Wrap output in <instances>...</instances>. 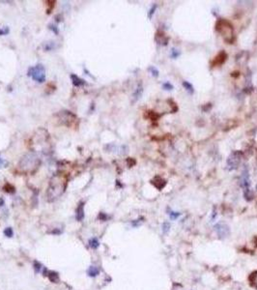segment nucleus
<instances>
[{
    "mask_svg": "<svg viewBox=\"0 0 257 290\" xmlns=\"http://www.w3.org/2000/svg\"><path fill=\"white\" fill-rule=\"evenodd\" d=\"M68 186V176L63 173H56L49 181L46 190V199L48 202L57 200L65 193Z\"/></svg>",
    "mask_w": 257,
    "mask_h": 290,
    "instance_id": "nucleus-1",
    "label": "nucleus"
},
{
    "mask_svg": "<svg viewBox=\"0 0 257 290\" xmlns=\"http://www.w3.org/2000/svg\"><path fill=\"white\" fill-rule=\"evenodd\" d=\"M41 164V159L35 152H28L19 162V169L24 173H34Z\"/></svg>",
    "mask_w": 257,
    "mask_h": 290,
    "instance_id": "nucleus-2",
    "label": "nucleus"
},
{
    "mask_svg": "<svg viewBox=\"0 0 257 290\" xmlns=\"http://www.w3.org/2000/svg\"><path fill=\"white\" fill-rule=\"evenodd\" d=\"M55 116L57 117V120H58L59 124L62 126L67 127V128L76 127L77 120H79L76 114H74L72 111H69V110L59 111Z\"/></svg>",
    "mask_w": 257,
    "mask_h": 290,
    "instance_id": "nucleus-3",
    "label": "nucleus"
},
{
    "mask_svg": "<svg viewBox=\"0 0 257 290\" xmlns=\"http://www.w3.org/2000/svg\"><path fill=\"white\" fill-rule=\"evenodd\" d=\"M217 31L219 32L224 40L228 43H232L234 40V35H233V27L229 21L225 19H219L217 22Z\"/></svg>",
    "mask_w": 257,
    "mask_h": 290,
    "instance_id": "nucleus-4",
    "label": "nucleus"
},
{
    "mask_svg": "<svg viewBox=\"0 0 257 290\" xmlns=\"http://www.w3.org/2000/svg\"><path fill=\"white\" fill-rule=\"evenodd\" d=\"M27 76L31 77L34 81L39 83H44L46 81V69L42 64H37L35 66L29 67L27 71Z\"/></svg>",
    "mask_w": 257,
    "mask_h": 290,
    "instance_id": "nucleus-5",
    "label": "nucleus"
},
{
    "mask_svg": "<svg viewBox=\"0 0 257 290\" xmlns=\"http://www.w3.org/2000/svg\"><path fill=\"white\" fill-rule=\"evenodd\" d=\"M243 158V153L241 151H234L230 154V156L227 159V165L229 166L230 169H235L238 167V165L240 164L241 160Z\"/></svg>",
    "mask_w": 257,
    "mask_h": 290,
    "instance_id": "nucleus-6",
    "label": "nucleus"
},
{
    "mask_svg": "<svg viewBox=\"0 0 257 290\" xmlns=\"http://www.w3.org/2000/svg\"><path fill=\"white\" fill-rule=\"evenodd\" d=\"M215 230L217 232V236L219 238H226L227 236H229L230 234V229L228 227V225L219 222V224L215 225Z\"/></svg>",
    "mask_w": 257,
    "mask_h": 290,
    "instance_id": "nucleus-7",
    "label": "nucleus"
},
{
    "mask_svg": "<svg viewBox=\"0 0 257 290\" xmlns=\"http://www.w3.org/2000/svg\"><path fill=\"white\" fill-rule=\"evenodd\" d=\"M250 173H248V168L245 167L244 171L242 172V176H241V186H242L245 190H246V189H248V187H250Z\"/></svg>",
    "mask_w": 257,
    "mask_h": 290,
    "instance_id": "nucleus-8",
    "label": "nucleus"
},
{
    "mask_svg": "<svg viewBox=\"0 0 257 290\" xmlns=\"http://www.w3.org/2000/svg\"><path fill=\"white\" fill-rule=\"evenodd\" d=\"M43 274H44V276L48 277V279L51 281V283H58V281H59V276H58V274H57L56 272L48 271V269H46L45 267H44Z\"/></svg>",
    "mask_w": 257,
    "mask_h": 290,
    "instance_id": "nucleus-9",
    "label": "nucleus"
},
{
    "mask_svg": "<svg viewBox=\"0 0 257 290\" xmlns=\"http://www.w3.org/2000/svg\"><path fill=\"white\" fill-rule=\"evenodd\" d=\"M142 94H143V85H142V82H139L137 84V86L136 88V90L132 93V103H136L140 98H141Z\"/></svg>",
    "mask_w": 257,
    "mask_h": 290,
    "instance_id": "nucleus-10",
    "label": "nucleus"
},
{
    "mask_svg": "<svg viewBox=\"0 0 257 290\" xmlns=\"http://www.w3.org/2000/svg\"><path fill=\"white\" fill-rule=\"evenodd\" d=\"M70 77H71L72 83L74 87H82L87 84V82L85 81L84 79H80L79 76H76V75H74V74H72L71 76H70Z\"/></svg>",
    "mask_w": 257,
    "mask_h": 290,
    "instance_id": "nucleus-11",
    "label": "nucleus"
},
{
    "mask_svg": "<svg viewBox=\"0 0 257 290\" xmlns=\"http://www.w3.org/2000/svg\"><path fill=\"white\" fill-rule=\"evenodd\" d=\"M84 202L83 201H80L79 203V205L76 207V221L81 222L84 219Z\"/></svg>",
    "mask_w": 257,
    "mask_h": 290,
    "instance_id": "nucleus-12",
    "label": "nucleus"
},
{
    "mask_svg": "<svg viewBox=\"0 0 257 290\" xmlns=\"http://www.w3.org/2000/svg\"><path fill=\"white\" fill-rule=\"evenodd\" d=\"M226 59H227V54L225 53L224 51H220V52L217 55V57L215 58V60L213 61V65H215V66L221 65V64L224 63Z\"/></svg>",
    "mask_w": 257,
    "mask_h": 290,
    "instance_id": "nucleus-13",
    "label": "nucleus"
},
{
    "mask_svg": "<svg viewBox=\"0 0 257 290\" xmlns=\"http://www.w3.org/2000/svg\"><path fill=\"white\" fill-rule=\"evenodd\" d=\"M152 184L156 188L159 189V190H162V189L165 186L166 182H165V180H163L162 178H160V176H157V177L154 178V180H152Z\"/></svg>",
    "mask_w": 257,
    "mask_h": 290,
    "instance_id": "nucleus-14",
    "label": "nucleus"
},
{
    "mask_svg": "<svg viewBox=\"0 0 257 290\" xmlns=\"http://www.w3.org/2000/svg\"><path fill=\"white\" fill-rule=\"evenodd\" d=\"M87 274L89 277L95 278V277H97L99 274H100V270H99V268L96 267V266H90L89 269L87 270Z\"/></svg>",
    "mask_w": 257,
    "mask_h": 290,
    "instance_id": "nucleus-15",
    "label": "nucleus"
},
{
    "mask_svg": "<svg viewBox=\"0 0 257 290\" xmlns=\"http://www.w3.org/2000/svg\"><path fill=\"white\" fill-rule=\"evenodd\" d=\"M45 3L46 6V14L48 15L51 14V12H52L54 9V6H55L56 1H54V0H48V1H46Z\"/></svg>",
    "mask_w": 257,
    "mask_h": 290,
    "instance_id": "nucleus-16",
    "label": "nucleus"
},
{
    "mask_svg": "<svg viewBox=\"0 0 257 290\" xmlns=\"http://www.w3.org/2000/svg\"><path fill=\"white\" fill-rule=\"evenodd\" d=\"M3 190H4V191H6V193H14L15 191V188L12 185V184H10V183L7 182L4 185Z\"/></svg>",
    "mask_w": 257,
    "mask_h": 290,
    "instance_id": "nucleus-17",
    "label": "nucleus"
},
{
    "mask_svg": "<svg viewBox=\"0 0 257 290\" xmlns=\"http://www.w3.org/2000/svg\"><path fill=\"white\" fill-rule=\"evenodd\" d=\"M99 246H100V243H99V241L97 238H91V239L89 240V247L91 248H99Z\"/></svg>",
    "mask_w": 257,
    "mask_h": 290,
    "instance_id": "nucleus-18",
    "label": "nucleus"
},
{
    "mask_svg": "<svg viewBox=\"0 0 257 290\" xmlns=\"http://www.w3.org/2000/svg\"><path fill=\"white\" fill-rule=\"evenodd\" d=\"M183 86L187 90V91L189 92L191 94H193V93L194 92V88L193 86V84L189 83V81H183Z\"/></svg>",
    "mask_w": 257,
    "mask_h": 290,
    "instance_id": "nucleus-19",
    "label": "nucleus"
},
{
    "mask_svg": "<svg viewBox=\"0 0 257 290\" xmlns=\"http://www.w3.org/2000/svg\"><path fill=\"white\" fill-rule=\"evenodd\" d=\"M148 71L151 72L153 77H159V71H158V69L156 68V67H154V66H150L149 68H148Z\"/></svg>",
    "mask_w": 257,
    "mask_h": 290,
    "instance_id": "nucleus-20",
    "label": "nucleus"
},
{
    "mask_svg": "<svg viewBox=\"0 0 257 290\" xmlns=\"http://www.w3.org/2000/svg\"><path fill=\"white\" fill-rule=\"evenodd\" d=\"M170 230V224L168 222H164L162 224V232L164 234H167Z\"/></svg>",
    "mask_w": 257,
    "mask_h": 290,
    "instance_id": "nucleus-21",
    "label": "nucleus"
},
{
    "mask_svg": "<svg viewBox=\"0 0 257 290\" xmlns=\"http://www.w3.org/2000/svg\"><path fill=\"white\" fill-rule=\"evenodd\" d=\"M168 215H169L170 219L172 220V221H174V220H177L178 218L181 216V213H179V212H174V211H169Z\"/></svg>",
    "mask_w": 257,
    "mask_h": 290,
    "instance_id": "nucleus-22",
    "label": "nucleus"
},
{
    "mask_svg": "<svg viewBox=\"0 0 257 290\" xmlns=\"http://www.w3.org/2000/svg\"><path fill=\"white\" fill-rule=\"evenodd\" d=\"M34 269H35L36 273H41V272H43L44 267L41 265V263H39L38 261H35L34 262Z\"/></svg>",
    "mask_w": 257,
    "mask_h": 290,
    "instance_id": "nucleus-23",
    "label": "nucleus"
},
{
    "mask_svg": "<svg viewBox=\"0 0 257 290\" xmlns=\"http://www.w3.org/2000/svg\"><path fill=\"white\" fill-rule=\"evenodd\" d=\"M10 29L8 26H3V27H0V36H6L9 34Z\"/></svg>",
    "mask_w": 257,
    "mask_h": 290,
    "instance_id": "nucleus-24",
    "label": "nucleus"
},
{
    "mask_svg": "<svg viewBox=\"0 0 257 290\" xmlns=\"http://www.w3.org/2000/svg\"><path fill=\"white\" fill-rule=\"evenodd\" d=\"M4 234H5V236H7V237H9V238L13 237V235H14V232H13L12 227H7V228H5Z\"/></svg>",
    "mask_w": 257,
    "mask_h": 290,
    "instance_id": "nucleus-25",
    "label": "nucleus"
},
{
    "mask_svg": "<svg viewBox=\"0 0 257 290\" xmlns=\"http://www.w3.org/2000/svg\"><path fill=\"white\" fill-rule=\"evenodd\" d=\"M162 88L164 90H167V91H170V90H173V85L169 83V82H164L162 84Z\"/></svg>",
    "mask_w": 257,
    "mask_h": 290,
    "instance_id": "nucleus-26",
    "label": "nucleus"
},
{
    "mask_svg": "<svg viewBox=\"0 0 257 290\" xmlns=\"http://www.w3.org/2000/svg\"><path fill=\"white\" fill-rule=\"evenodd\" d=\"M53 48H54V43L50 42V43H46L45 44V50L48 51V50H53Z\"/></svg>",
    "mask_w": 257,
    "mask_h": 290,
    "instance_id": "nucleus-27",
    "label": "nucleus"
},
{
    "mask_svg": "<svg viewBox=\"0 0 257 290\" xmlns=\"http://www.w3.org/2000/svg\"><path fill=\"white\" fill-rule=\"evenodd\" d=\"M126 162H127V164H128L129 167H132V166H134V165L136 164V160H134L132 158H128Z\"/></svg>",
    "mask_w": 257,
    "mask_h": 290,
    "instance_id": "nucleus-28",
    "label": "nucleus"
},
{
    "mask_svg": "<svg viewBox=\"0 0 257 290\" xmlns=\"http://www.w3.org/2000/svg\"><path fill=\"white\" fill-rule=\"evenodd\" d=\"M179 55H180V51L173 48L172 51H171V56H172V58H177Z\"/></svg>",
    "mask_w": 257,
    "mask_h": 290,
    "instance_id": "nucleus-29",
    "label": "nucleus"
},
{
    "mask_svg": "<svg viewBox=\"0 0 257 290\" xmlns=\"http://www.w3.org/2000/svg\"><path fill=\"white\" fill-rule=\"evenodd\" d=\"M156 9H157V5H153L152 8H151V10H150V12H149V19H151V17H153V15L155 14V11H156Z\"/></svg>",
    "mask_w": 257,
    "mask_h": 290,
    "instance_id": "nucleus-30",
    "label": "nucleus"
},
{
    "mask_svg": "<svg viewBox=\"0 0 257 290\" xmlns=\"http://www.w3.org/2000/svg\"><path fill=\"white\" fill-rule=\"evenodd\" d=\"M140 220H141V219H139V220H134V221L132 222V226H134V227H137V226H139V225L141 224V222H142V221L140 222Z\"/></svg>",
    "mask_w": 257,
    "mask_h": 290,
    "instance_id": "nucleus-31",
    "label": "nucleus"
},
{
    "mask_svg": "<svg viewBox=\"0 0 257 290\" xmlns=\"http://www.w3.org/2000/svg\"><path fill=\"white\" fill-rule=\"evenodd\" d=\"M99 219L102 220V221H106V219H107V216H106L105 214H103V213H100V215H99Z\"/></svg>",
    "mask_w": 257,
    "mask_h": 290,
    "instance_id": "nucleus-32",
    "label": "nucleus"
},
{
    "mask_svg": "<svg viewBox=\"0 0 257 290\" xmlns=\"http://www.w3.org/2000/svg\"><path fill=\"white\" fill-rule=\"evenodd\" d=\"M49 29H51L52 31H54V33H55V34H58V29L56 28L55 25H49Z\"/></svg>",
    "mask_w": 257,
    "mask_h": 290,
    "instance_id": "nucleus-33",
    "label": "nucleus"
},
{
    "mask_svg": "<svg viewBox=\"0 0 257 290\" xmlns=\"http://www.w3.org/2000/svg\"><path fill=\"white\" fill-rule=\"evenodd\" d=\"M5 204V201H4V199L2 198V197H0V206H3Z\"/></svg>",
    "mask_w": 257,
    "mask_h": 290,
    "instance_id": "nucleus-34",
    "label": "nucleus"
},
{
    "mask_svg": "<svg viewBox=\"0 0 257 290\" xmlns=\"http://www.w3.org/2000/svg\"><path fill=\"white\" fill-rule=\"evenodd\" d=\"M3 164H4V160H3V159H2L1 157H0V166H2Z\"/></svg>",
    "mask_w": 257,
    "mask_h": 290,
    "instance_id": "nucleus-35",
    "label": "nucleus"
},
{
    "mask_svg": "<svg viewBox=\"0 0 257 290\" xmlns=\"http://www.w3.org/2000/svg\"><path fill=\"white\" fill-rule=\"evenodd\" d=\"M256 189H257V186H256Z\"/></svg>",
    "mask_w": 257,
    "mask_h": 290,
    "instance_id": "nucleus-36",
    "label": "nucleus"
}]
</instances>
